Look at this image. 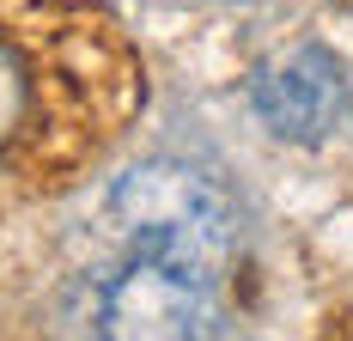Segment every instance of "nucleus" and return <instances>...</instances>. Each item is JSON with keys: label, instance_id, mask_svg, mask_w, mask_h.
Wrapping results in <instances>:
<instances>
[{"label": "nucleus", "instance_id": "2", "mask_svg": "<svg viewBox=\"0 0 353 341\" xmlns=\"http://www.w3.org/2000/svg\"><path fill=\"white\" fill-rule=\"evenodd\" d=\"M110 213L134 238H171V244L213 250V256L238 250V202L225 195V183L195 165H176V159L134 165L116 183Z\"/></svg>", "mask_w": 353, "mask_h": 341}, {"label": "nucleus", "instance_id": "4", "mask_svg": "<svg viewBox=\"0 0 353 341\" xmlns=\"http://www.w3.org/2000/svg\"><path fill=\"white\" fill-rule=\"evenodd\" d=\"M238 6H244V0H238Z\"/></svg>", "mask_w": 353, "mask_h": 341}, {"label": "nucleus", "instance_id": "1", "mask_svg": "<svg viewBox=\"0 0 353 341\" xmlns=\"http://www.w3.org/2000/svg\"><path fill=\"white\" fill-rule=\"evenodd\" d=\"M225 262L195 244L134 238L128 269L110 280L98 335L104 341H219L225 323Z\"/></svg>", "mask_w": 353, "mask_h": 341}, {"label": "nucleus", "instance_id": "3", "mask_svg": "<svg viewBox=\"0 0 353 341\" xmlns=\"http://www.w3.org/2000/svg\"><path fill=\"white\" fill-rule=\"evenodd\" d=\"M250 104L262 116V128L286 146H323L347 122L353 110V79L341 55H329L323 43H292L274 61H262L250 79Z\"/></svg>", "mask_w": 353, "mask_h": 341}]
</instances>
